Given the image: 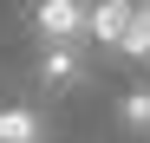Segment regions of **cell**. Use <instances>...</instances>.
<instances>
[{
  "instance_id": "obj_2",
  "label": "cell",
  "mask_w": 150,
  "mask_h": 143,
  "mask_svg": "<svg viewBox=\"0 0 150 143\" xmlns=\"http://www.w3.org/2000/svg\"><path fill=\"white\" fill-rule=\"evenodd\" d=\"M39 39L46 46H79L85 33H91V7L85 0H39Z\"/></svg>"
},
{
  "instance_id": "obj_5",
  "label": "cell",
  "mask_w": 150,
  "mask_h": 143,
  "mask_svg": "<svg viewBox=\"0 0 150 143\" xmlns=\"http://www.w3.org/2000/svg\"><path fill=\"white\" fill-rule=\"evenodd\" d=\"M0 143H39V117H33L26 104L0 111Z\"/></svg>"
},
{
  "instance_id": "obj_3",
  "label": "cell",
  "mask_w": 150,
  "mask_h": 143,
  "mask_svg": "<svg viewBox=\"0 0 150 143\" xmlns=\"http://www.w3.org/2000/svg\"><path fill=\"white\" fill-rule=\"evenodd\" d=\"M79 72H85V52H79V46H46V52H39V85L46 91H72Z\"/></svg>"
},
{
  "instance_id": "obj_4",
  "label": "cell",
  "mask_w": 150,
  "mask_h": 143,
  "mask_svg": "<svg viewBox=\"0 0 150 143\" xmlns=\"http://www.w3.org/2000/svg\"><path fill=\"white\" fill-rule=\"evenodd\" d=\"M117 124L131 130V137H150V85H131V91H124V104H117Z\"/></svg>"
},
{
  "instance_id": "obj_1",
  "label": "cell",
  "mask_w": 150,
  "mask_h": 143,
  "mask_svg": "<svg viewBox=\"0 0 150 143\" xmlns=\"http://www.w3.org/2000/svg\"><path fill=\"white\" fill-rule=\"evenodd\" d=\"M91 33L111 46V52L150 59V0H98L91 7Z\"/></svg>"
}]
</instances>
